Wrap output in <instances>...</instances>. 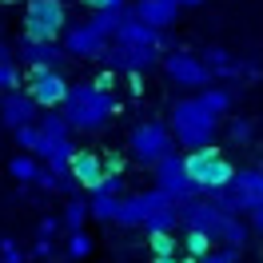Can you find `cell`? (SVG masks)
Here are the masks:
<instances>
[{
    "label": "cell",
    "instance_id": "4316f807",
    "mask_svg": "<svg viewBox=\"0 0 263 263\" xmlns=\"http://www.w3.org/2000/svg\"><path fill=\"white\" fill-rule=\"evenodd\" d=\"M199 100H203V104H208V108H212L215 116H223L231 108V92L228 88H219V84H212V88H203V92H196Z\"/></svg>",
    "mask_w": 263,
    "mask_h": 263
},
{
    "label": "cell",
    "instance_id": "44dd1931",
    "mask_svg": "<svg viewBox=\"0 0 263 263\" xmlns=\"http://www.w3.org/2000/svg\"><path fill=\"white\" fill-rule=\"evenodd\" d=\"M120 199L124 196H92L88 199V219H96V223H116Z\"/></svg>",
    "mask_w": 263,
    "mask_h": 263
},
{
    "label": "cell",
    "instance_id": "d590c367",
    "mask_svg": "<svg viewBox=\"0 0 263 263\" xmlns=\"http://www.w3.org/2000/svg\"><path fill=\"white\" fill-rule=\"evenodd\" d=\"M247 228H251V231H259V235H263V203L247 212Z\"/></svg>",
    "mask_w": 263,
    "mask_h": 263
},
{
    "label": "cell",
    "instance_id": "9c48e42d",
    "mask_svg": "<svg viewBox=\"0 0 263 263\" xmlns=\"http://www.w3.org/2000/svg\"><path fill=\"white\" fill-rule=\"evenodd\" d=\"M228 212H251V208H259L263 203V167H243V172H235L228 183V192L223 196H215Z\"/></svg>",
    "mask_w": 263,
    "mask_h": 263
},
{
    "label": "cell",
    "instance_id": "9a60e30c",
    "mask_svg": "<svg viewBox=\"0 0 263 263\" xmlns=\"http://www.w3.org/2000/svg\"><path fill=\"white\" fill-rule=\"evenodd\" d=\"M112 44H132V48H167L172 44V36L167 32H156V28H148V24H140V20L132 16V12H124V20H120V28H116Z\"/></svg>",
    "mask_w": 263,
    "mask_h": 263
},
{
    "label": "cell",
    "instance_id": "e575fe53",
    "mask_svg": "<svg viewBox=\"0 0 263 263\" xmlns=\"http://www.w3.org/2000/svg\"><path fill=\"white\" fill-rule=\"evenodd\" d=\"M52 247H56V243L40 235V239H36V247H32V255H36V259H52Z\"/></svg>",
    "mask_w": 263,
    "mask_h": 263
},
{
    "label": "cell",
    "instance_id": "8992f818",
    "mask_svg": "<svg viewBox=\"0 0 263 263\" xmlns=\"http://www.w3.org/2000/svg\"><path fill=\"white\" fill-rule=\"evenodd\" d=\"M68 28L64 0H24V36L28 40H56Z\"/></svg>",
    "mask_w": 263,
    "mask_h": 263
},
{
    "label": "cell",
    "instance_id": "52a82bcc",
    "mask_svg": "<svg viewBox=\"0 0 263 263\" xmlns=\"http://www.w3.org/2000/svg\"><path fill=\"white\" fill-rule=\"evenodd\" d=\"M152 187L164 192L176 208L199 199L196 187H192V176H187V164H183V152H172V156H164L160 164H152Z\"/></svg>",
    "mask_w": 263,
    "mask_h": 263
},
{
    "label": "cell",
    "instance_id": "d6a6232c",
    "mask_svg": "<svg viewBox=\"0 0 263 263\" xmlns=\"http://www.w3.org/2000/svg\"><path fill=\"white\" fill-rule=\"evenodd\" d=\"M0 263H24V251H20L16 239H4L0 243Z\"/></svg>",
    "mask_w": 263,
    "mask_h": 263
},
{
    "label": "cell",
    "instance_id": "603a6c76",
    "mask_svg": "<svg viewBox=\"0 0 263 263\" xmlns=\"http://www.w3.org/2000/svg\"><path fill=\"white\" fill-rule=\"evenodd\" d=\"M36 172H40V160L28 156V152L12 156V164H8V176H12L16 183H36Z\"/></svg>",
    "mask_w": 263,
    "mask_h": 263
},
{
    "label": "cell",
    "instance_id": "d4e9b609",
    "mask_svg": "<svg viewBox=\"0 0 263 263\" xmlns=\"http://www.w3.org/2000/svg\"><path fill=\"white\" fill-rule=\"evenodd\" d=\"M36 128H40V136H56V140H72V128H68V120L60 112H44L40 120H36Z\"/></svg>",
    "mask_w": 263,
    "mask_h": 263
},
{
    "label": "cell",
    "instance_id": "e0dca14e",
    "mask_svg": "<svg viewBox=\"0 0 263 263\" xmlns=\"http://www.w3.org/2000/svg\"><path fill=\"white\" fill-rule=\"evenodd\" d=\"M128 12L140 24L156 28V32H167L176 24V16H180V4L176 0H136V4H128Z\"/></svg>",
    "mask_w": 263,
    "mask_h": 263
},
{
    "label": "cell",
    "instance_id": "4dcf8cb0",
    "mask_svg": "<svg viewBox=\"0 0 263 263\" xmlns=\"http://www.w3.org/2000/svg\"><path fill=\"white\" fill-rule=\"evenodd\" d=\"M12 136H16L20 152H28V156H32V152H36V140H40V132H36V124H24V128H16V132H12Z\"/></svg>",
    "mask_w": 263,
    "mask_h": 263
},
{
    "label": "cell",
    "instance_id": "f35d334b",
    "mask_svg": "<svg viewBox=\"0 0 263 263\" xmlns=\"http://www.w3.org/2000/svg\"><path fill=\"white\" fill-rule=\"evenodd\" d=\"M196 263H235V255H231V251H212V255H203V259H196Z\"/></svg>",
    "mask_w": 263,
    "mask_h": 263
},
{
    "label": "cell",
    "instance_id": "8d00e7d4",
    "mask_svg": "<svg viewBox=\"0 0 263 263\" xmlns=\"http://www.w3.org/2000/svg\"><path fill=\"white\" fill-rule=\"evenodd\" d=\"M104 172L108 176H124V160L120 156H104Z\"/></svg>",
    "mask_w": 263,
    "mask_h": 263
},
{
    "label": "cell",
    "instance_id": "7402d4cb",
    "mask_svg": "<svg viewBox=\"0 0 263 263\" xmlns=\"http://www.w3.org/2000/svg\"><path fill=\"white\" fill-rule=\"evenodd\" d=\"M176 228H180V208H164V212H156L144 223L148 235H176Z\"/></svg>",
    "mask_w": 263,
    "mask_h": 263
},
{
    "label": "cell",
    "instance_id": "5bb4252c",
    "mask_svg": "<svg viewBox=\"0 0 263 263\" xmlns=\"http://www.w3.org/2000/svg\"><path fill=\"white\" fill-rule=\"evenodd\" d=\"M100 60L112 68V72H124V76H140V72H148V68L160 64V52H156V48H132V44H108Z\"/></svg>",
    "mask_w": 263,
    "mask_h": 263
},
{
    "label": "cell",
    "instance_id": "ffe728a7",
    "mask_svg": "<svg viewBox=\"0 0 263 263\" xmlns=\"http://www.w3.org/2000/svg\"><path fill=\"white\" fill-rule=\"evenodd\" d=\"M20 88V60H16V48L0 40V92H12Z\"/></svg>",
    "mask_w": 263,
    "mask_h": 263
},
{
    "label": "cell",
    "instance_id": "d6986e66",
    "mask_svg": "<svg viewBox=\"0 0 263 263\" xmlns=\"http://www.w3.org/2000/svg\"><path fill=\"white\" fill-rule=\"evenodd\" d=\"M199 60H203V68L212 72V84L215 80H239V76H243V60H239L235 52L219 48V44L203 48V52H199Z\"/></svg>",
    "mask_w": 263,
    "mask_h": 263
},
{
    "label": "cell",
    "instance_id": "836d02e7",
    "mask_svg": "<svg viewBox=\"0 0 263 263\" xmlns=\"http://www.w3.org/2000/svg\"><path fill=\"white\" fill-rule=\"evenodd\" d=\"M92 12H104V8H128V0H84Z\"/></svg>",
    "mask_w": 263,
    "mask_h": 263
},
{
    "label": "cell",
    "instance_id": "4fadbf2b",
    "mask_svg": "<svg viewBox=\"0 0 263 263\" xmlns=\"http://www.w3.org/2000/svg\"><path fill=\"white\" fill-rule=\"evenodd\" d=\"M16 60H24L28 72H64V64H68L64 48L56 40H28V36H20Z\"/></svg>",
    "mask_w": 263,
    "mask_h": 263
},
{
    "label": "cell",
    "instance_id": "5b68a950",
    "mask_svg": "<svg viewBox=\"0 0 263 263\" xmlns=\"http://www.w3.org/2000/svg\"><path fill=\"white\" fill-rule=\"evenodd\" d=\"M128 152L132 160H140V164H160L164 156L176 152V140H172V128H167V120H140L128 136Z\"/></svg>",
    "mask_w": 263,
    "mask_h": 263
},
{
    "label": "cell",
    "instance_id": "74e56055",
    "mask_svg": "<svg viewBox=\"0 0 263 263\" xmlns=\"http://www.w3.org/2000/svg\"><path fill=\"white\" fill-rule=\"evenodd\" d=\"M56 228H60V215H44V219H40V235H44V239H52Z\"/></svg>",
    "mask_w": 263,
    "mask_h": 263
},
{
    "label": "cell",
    "instance_id": "2e32d148",
    "mask_svg": "<svg viewBox=\"0 0 263 263\" xmlns=\"http://www.w3.org/2000/svg\"><path fill=\"white\" fill-rule=\"evenodd\" d=\"M0 120H4L8 132H16V128H24V124H36V120H40V108L28 100L24 88H12V92H0Z\"/></svg>",
    "mask_w": 263,
    "mask_h": 263
},
{
    "label": "cell",
    "instance_id": "484cf974",
    "mask_svg": "<svg viewBox=\"0 0 263 263\" xmlns=\"http://www.w3.org/2000/svg\"><path fill=\"white\" fill-rule=\"evenodd\" d=\"M180 251H187V255H192V263H196V259H203V255H212V251H215V243L208 239V235H199V231H183Z\"/></svg>",
    "mask_w": 263,
    "mask_h": 263
},
{
    "label": "cell",
    "instance_id": "30bf717a",
    "mask_svg": "<svg viewBox=\"0 0 263 263\" xmlns=\"http://www.w3.org/2000/svg\"><path fill=\"white\" fill-rule=\"evenodd\" d=\"M160 64H164V76L176 84V88H196V92L212 88V72L203 68V60H199L196 52L176 48V52H167Z\"/></svg>",
    "mask_w": 263,
    "mask_h": 263
},
{
    "label": "cell",
    "instance_id": "ab89813d",
    "mask_svg": "<svg viewBox=\"0 0 263 263\" xmlns=\"http://www.w3.org/2000/svg\"><path fill=\"white\" fill-rule=\"evenodd\" d=\"M180 8H196V4H203V0H176Z\"/></svg>",
    "mask_w": 263,
    "mask_h": 263
},
{
    "label": "cell",
    "instance_id": "83f0119b",
    "mask_svg": "<svg viewBox=\"0 0 263 263\" xmlns=\"http://www.w3.org/2000/svg\"><path fill=\"white\" fill-rule=\"evenodd\" d=\"M92 235H88V231H72V235H68V259H88V255H92Z\"/></svg>",
    "mask_w": 263,
    "mask_h": 263
},
{
    "label": "cell",
    "instance_id": "f546056e",
    "mask_svg": "<svg viewBox=\"0 0 263 263\" xmlns=\"http://www.w3.org/2000/svg\"><path fill=\"white\" fill-rule=\"evenodd\" d=\"M228 136H231V144H247V140L255 136V124H251V120H231Z\"/></svg>",
    "mask_w": 263,
    "mask_h": 263
},
{
    "label": "cell",
    "instance_id": "6da1fadb",
    "mask_svg": "<svg viewBox=\"0 0 263 263\" xmlns=\"http://www.w3.org/2000/svg\"><path fill=\"white\" fill-rule=\"evenodd\" d=\"M180 223L183 231H199V235H208L212 243H219L223 251L231 255H239L247 243V223L243 215L228 212L219 199H192V203H180Z\"/></svg>",
    "mask_w": 263,
    "mask_h": 263
},
{
    "label": "cell",
    "instance_id": "7c38bea8",
    "mask_svg": "<svg viewBox=\"0 0 263 263\" xmlns=\"http://www.w3.org/2000/svg\"><path fill=\"white\" fill-rule=\"evenodd\" d=\"M68 88L72 84L64 80V72H28V84H24L28 100H32L40 112H60Z\"/></svg>",
    "mask_w": 263,
    "mask_h": 263
},
{
    "label": "cell",
    "instance_id": "277c9868",
    "mask_svg": "<svg viewBox=\"0 0 263 263\" xmlns=\"http://www.w3.org/2000/svg\"><path fill=\"white\" fill-rule=\"evenodd\" d=\"M183 164H187V176H192V187H196V196L203 199H215L228 192L231 176H235V167L228 164V156L208 144V148H196V152H183Z\"/></svg>",
    "mask_w": 263,
    "mask_h": 263
},
{
    "label": "cell",
    "instance_id": "ac0fdd59",
    "mask_svg": "<svg viewBox=\"0 0 263 263\" xmlns=\"http://www.w3.org/2000/svg\"><path fill=\"white\" fill-rule=\"evenodd\" d=\"M68 176L76 187H88V192H96L100 180H104V156L100 152H72V164H68Z\"/></svg>",
    "mask_w": 263,
    "mask_h": 263
},
{
    "label": "cell",
    "instance_id": "60d3db41",
    "mask_svg": "<svg viewBox=\"0 0 263 263\" xmlns=\"http://www.w3.org/2000/svg\"><path fill=\"white\" fill-rule=\"evenodd\" d=\"M152 263H183L180 255H167V259H152Z\"/></svg>",
    "mask_w": 263,
    "mask_h": 263
},
{
    "label": "cell",
    "instance_id": "3957f363",
    "mask_svg": "<svg viewBox=\"0 0 263 263\" xmlns=\"http://www.w3.org/2000/svg\"><path fill=\"white\" fill-rule=\"evenodd\" d=\"M167 128H172V140H176L183 152H196V148H208V144L215 140L219 116H215L199 96H183V100L172 104Z\"/></svg>",
    "mask_w": 263,
    "mask_h": 263
},
{
    "label": "cell",
    "instance_id": "8fae6325",
    "mask_svg": "<svg viewBox=\"0 0 263 263\" xmlns=\"http://www.w3.org/2000/svg\"><path fill=\"white\" fill-rule=\"evenodd\" d=\"M164 208H176V203H172L164 192L148 187V192H136V196H124V199H120L116 223H120V228H144L152 215H156V212H164Z\"/></svg>",
    "mask_w": 263,
    "mask_h": 263
},
{
    "label": "cell",
    "instance_id": "7a4b0ae2",
    "mask_svg": "<svg viewBox=\"0 0 263 263\" xmlns=\"http://www.w3.org/2000/svg\"><path fill=\"white\" fill-rule=\"evenodd\" d=\"M116 112H120V100L112 96L108 80L72 84V88H68V96H64V104H60V116L68 120V128H72V132H84V136L108 128V120H112Z\"/></svg>",
    "mask_w": 263,
    "mask_h": 263
},
{
    "label": "cell",
    "instance_id": "cb8c5ba5",
    "mask_svg": "<svg viewBox=\"0 0 263 263\" xmlns=\"http://www.w3.org/2000/svg\"><path fill=\"white\" fill-rule=\"evenodd\" d=\"M60 223L68 228V235L84 231V223H88V199H68V208L60 212Z\"/></svg>",
    "mask_w": 263,
    "mask_h": 263
},
{
    "label": "cell",
    "instance_id": "f1b7e54d",
    "mask_svg": "<svg viewBox=\"0 0 263 263\" xmlns=\"http://www.w3.org/2000/svg\"><path fill=\"white\" fill-rule=\"evenodd\" d=\"M180 255V239L176 235H152V259H167Z\"/></svg>",
    "mask_w": 263,
    "mask_h": 263
},
{
    "label": "cell",
    "instance_id": "b9f144b4",
    "mask_svg": "<svg viewBox=\"0 0 263 263\" xmlns=\"http://www.w3.org/2000/svg\"><path fill=\"white\" fill-rule=\"evenodd\" d=\"M0 4H24V0H0Z\"/></svg>",
    "mask_w": 263,
    "mask_h": 263
},
{
    "label": "cell",
    "instance_id": "1f68e13d",
    "mask_svg": "<svg viewBox=\"0 0 263 263\" xmlns=\"http://www.w3.org/2000/svg\"><path fill=\"white\" fill-rule=\"evenodd\" d=\"M92 196H124V176H108L104 172V180H100V187Z\"/></svg>",
    "mask_w": 263,
    "mask_h": 263
},
{
    "label": "cell",
    "instance_id": "ba28073f",
    "mask_svg": "<svg viewBox=\"0 0 263 263\" xmlns=\"http://www.w3.org/2000/svg\"><path fill=\"white\" fill-rule=\"evenodd\" d=\"M108 44H112V40L100 32L92 20H80V24H72V20H68L64 36H60V48H64L68 60H100Z\"/></svg>",
    "mask_w": 263,
    "mask_h": 263
}]
</instances>
